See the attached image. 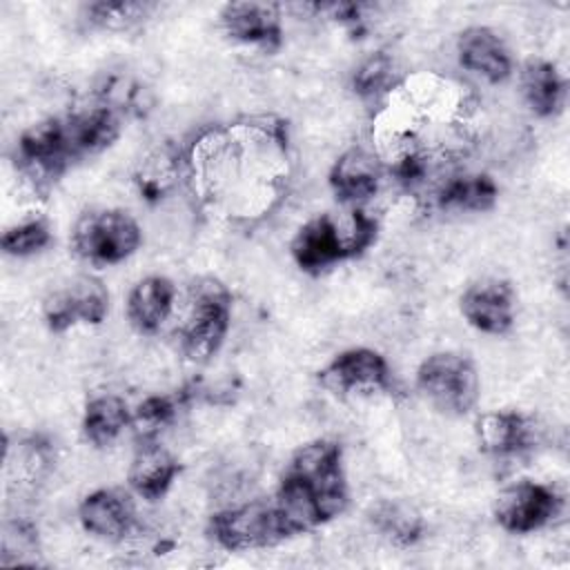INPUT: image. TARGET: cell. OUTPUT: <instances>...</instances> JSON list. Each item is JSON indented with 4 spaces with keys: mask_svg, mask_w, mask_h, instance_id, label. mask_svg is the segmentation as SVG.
<instances>
[{
    "mask_svg": "<svg viewBox=\"0 0 570 570\" xmlns=\"http://www.w3.org/2000/svg\"><path fill=\"white\" fill-rule=\"evenodd\" d=\"M232 316V294L229 289L207 276L191 285L189 305L185 318L178 327V343L189 361L205 363L223 345Z\"/></svg>",
    "mask_w": 570,
    "mask_h": 570,
    "instance_id": "cell-3",
    "label": "cell"
},
{
    "mask_svg": "<svg viewBox=\"0 0 570 570\" xmlns=\"http://www.w3.org/2000/svg\"><path fill=\"white\" fill-rule=\"evenodd\" d=\"M207 532L225 550H258L294 537L274 501H249L216 512Z\"/></svg>",
    "mask_w": 570,
    "mask_h": 570,
    "instance_id": "cell-6",
    "label": "cell"
},
{
    "mask_svg": "<svg viewBox=\"0 0 570 570\" xmlns=\"http://www.w3.org/2000/svg\"><path fill=\"white\" fill-rule=\"evenodd\" d=\"M461 314L483 334H508L514 325V292L510 283L499 278L472 283L461 296Z\"/></svg>",
    "mask_w": 570,
    "mask_h": 570,
    "instance_id": "cell-11",
    "label": "cell"
},
{
    "mask_svg": "<svg viewBox=\"0 0 570 570\" xmlns=\"http://www.w3.org/2000/svg\"><path fill=\"white\" fill-rule=\"evenodd\" d=\"M376 229L379 223L363 209L352 212L350 232H343L330 214H321L296 232L289 247L292 258L303 272L318 274L367 249L376 238Z\"/></svg>",
    "mask_w": 570,
    "mask_h": 570,
    "instance_id": "cell-2",
    "label": "cell"
},
{
    "mask_svg": "<svg viewBox=\"0 0 570 570\" xmlns=\"http://www.w3.org/2000/svg\"><path fill=\"white\" fill-rule=\"evenodd\" d=\"M421 396L441 414L463 416L479 401V374L474 363L456 352H436L416 370Z\"/></svg>",
    "mask_w": 570,
    "mask_h": 570,
    "instance_id": "cell-4",
    "label": "cell"
},
{
    "mask_svg": "<svg viewBox=\"0 0 570 570\" xmlns=\"http://www.w3.org/2000/svg\"><path fill=\"white\" fill-rule=\"evenodd\" d=\"M521 91L532 109V114L548 118L561 111L563 107V96H566V85L557 67L548 60L532 58L523 65L521 71Z\"/></svg>",
    "mask_w": 570,
    "mask_h": 570,
    "instance_id": "cell-20",
    "label": "cell"
},
{
    "mask_svg": "<svg viewBox=\"0 0 570 570\" xmlns=\"http://www.w3.org/2000/svg\"><path fill=\"white\" fill-rule=\"evenodd\" d=\"M374 525L396 546H412L421 539V514L401 501H381L372 512Z\"/></svg>",
    "mask_w": 570,
    "mask_h": 570,
    "instance_id": "cell-23",
    "label": "cell"
},
{
    "mask_svg": "<svg viewBox=\"0 0 570 570\" xmlns=\"http://www.w3.org/2000/svg\"><path fill=\"white\" fill-rule=\"evenodd\" d=\"M71 160H76V154L69 142L65 118L40 120L18 140L20 169L36 185H49L56 180Z\"/></svg>",
    "mask_w": 570,
    "mask_h": 570,
    "instance_id": "cell-7",
    "label": "cell"
},
{
    "mask_svg": "<svg viewBox=\"0 0 570 570\" xmlns=\"http://www.w3.org/2000/svg\"><path fill=\"white\" fill-rule=\"evenodd\" d=\"M51 243V232L45 220H27L2 234V249L9 256H29Z\"/></svg>",
    "mask_w": 570,
    "mask_h": 570,
    "instance_id": "cell-26",
    "label": "cell"
},
{
    "mask_svg": "<svg viewBox=\"0 0 570 570\" xmlns=\"http://www.w3.org/2000/svg\"><path fill=\"white\" fill-rule=\"evenodd\" d=\"M274 503L292 534L338 517L347 505L341 445L318 439L298 448L285 468Z\"/></svg>",
    "mask_w": 570,
    "mask_h": 570,
    "instance_id": "cell-1",
    "label": "cell"
},
{
    "mask_svg": "<svg viewBox=\"0 0 570 570\" xmlns=\"http://www.w3.org/2000/svg\"><path fill=\"white\" fill-rule=\"evenodd\" d=\"M176 401L169 396H149L145 399L138 410L131 414V423L136 425L142 441L156 439V434L169 425L176 416Z\"/></svg>",
    "mask_w": 570,
    "mask_h": 570,
    "instance_id": "cell-27",
    "label": "cell"
},
{
    "mask_svg": "<svg viewBox=\"0 0 570 570\" xmlns=\"http://www.w3.org/2000/svg\"><path fill=\"white\" fill-rule=\"evenodd\" d=\"M109 312V292L102 281L82 274L67 281L45 298V321L51 332H65L76 323L98 325Z\"/></svg>",
    "mask_w": 570,
    "mask_h": 570,
    "instance_id": "cell-8",
    "label": "cell"
},
{
    "mask_svg": "<svg viewBox=\"0 0 570 570\" xmlns=\"http://www.w3.org/2000/svg\"><path fill=\"white\" fill-rule=\"evenodd\" d=\"M476 436L485 452L514 456L534 448L537 425L521 412H485L476 421Z\"/></svg>",
    "mask_w": 570,
    "mask_h": 570,
    "instance_id": "cell-15",
    "label": "cell"
},
{
    "mask_svg": "<svg viewBox=\"0 0 570 570\" xmlns=\"http://www.w3.org/2000/svg\"><path fill=\"white\" fill-rule=\"evenodd\" d=\"M394 80V65L390 56L385 53H374L370 56L354 73V91L358 96L372 98L385 91Z\"/></svg>",
    "mask_w": 570,
    "mask_h": 570,
    "instance_id": "cell-28",
    "label": "cell"
},
{
    "mask_svg": "<svg viewBox=\"0 0 570 570\" xmlns=\"http://www.w3.org/2000/svg\"><path fill=\"white\" fill-rule=\"evenodd\" d=\"M318 379L334 394H372L392 387L385 358L370 347H352L336 354L318 372Z\"/></svg>",
    "mask_w": 570,
    "mask_h": 570,
    "instance_id": "cell-10",
    "label": "cell"
},
{
    "mask_svg": "<svg viewBox=\"0 0 570 570\" xmlns=\"http://www.w3.org/2000/svg\"><path fill=\"white\" fill-rule=\"evenodd\" d=\"M140 240V225L125 209L85 212L71 232L73 252L96 265H111L129 258Z\"/></svg>",
    "mask_w": 570,
    "mask_h": 570,
    "instance_id": "cell-5",
    "label": "cell"
},
{
    "mask_svg": "<svg viewBox=\"0 0 570 570\" xmlns=\"http://www.w3.org/2000/svg\"><path fill=\"white\" fill-rule=\"evenodd\" d=\"M459 62L483 76L488 82H503L512 71L510 53L503 40L488 27H468L459 36Z\"/></svg>",
    "mask_w": 570,
    "mask_h": 570,
    "instance_id": "cell-17",
    "label": "cell"
},
{
    "mask_svg": "<svg viewBox=\"0 0 570 570\" xmlns=\"http://www.w3.org/2000/svg\"><path fill=\"white\" fill-rule=\"evenodd\" d=\"M174 296V283L165 276H147L138 281L127 296L129 323L142 334L158 332L171 314Z\"/></svg>",
    "mask_w": 570,
    "mask_h": 570,
    "instance_id": "cell-18",
    "label": "cell"
},
{
    "mask_svg": "<svg viewBox=\"0 0 570 570\" xmlns=\"http://www.w3.org/2000/svg\"><path fill=\"white\" fill-rule=\"evenodd\" d=\"M131 423V414L127 403L116 394H100L94 396L82 416V430L87 441H91L96 448L111 445L125 428Z\"/></svg>",
    "mask_w": 570,
    "mask_h": 570,
    "instance_id": "cell-21",
    "label": "cell"
},
{
    "mask_svg": "<svg viewBox=\"0 0 570 570\" xmlns=\"http://www.w3.org/2000/svg\"><path fill=\"white\" fill-rule=\"evenodd\" d=\"M178 472L180 463L167 448H163L154 439L140 441L129 465V485L138 497L147 501H158L167 494Z\"/></svg>",
    "mask_w": 570,
    "mask_h": 570,
    "instance_id": "cell-16",
    "label": "cell"
},
{
    "mask_svg": "<svg viewBox=\"0 0 570 570\" xmlns=\"http://www.w3.org/2000/svg\"><path fill=\"white\" fill-rule=\"evenodd\" d=\"M76 158L107 149L120 134V116L102 105L65 118Z\"/></svg>",
    "mask_w": 570,
    "mask_h": 570,
    "instance_id": "cell-19",
    "label": "cell"
},
{
    "mask_svg": "<svg viewBox=\"0 0 570 570\" xmlns=\"http://www.w3.org/2000/svg\"><path fill=\"white\" fill-rule=\"evenodd\" d=\"M227 36L238 42L274 51L283 42L281 7L272 2H229L220 11Z\"/></svg>",
    "mask_w": 570,
    "mask_h": 570,
    "instance_id": "cell-12",
    "label": "cell"
},
{
    "mask_svg": "<svg viewBox=\"0 0 570 570\" xmlns=\"http://www.w3.org/2000/svg\"><path fill=\"white\" fill-rule=\"evenodd\" d=\"M82 528L100 539H122L136 523V508L127 492L100 488L87 494L78 508Z\"/></svg>",
    "mask_w": 570,
    "mask_h": 570,
    "instance_id": "cell-13",
    "label": "cell"
},
{
    "mask_svg": "<svg viewBox=\"0 0 570 570\" xmlns=\"http://www.w3.org/2000/svg\"><path fill=\"white\" fill-rule=\"evenodd\" d=\"M98 105L116 111L118 116H142L149 109L147 89L131 76H109L105 78L98 89Z\"/></svg>",
    "mask_w": 570,
    "mask_h": 570,
    "instance_id": "cell-24",
    "label": "cell"
},
{
    "mask_svg": "<svg viewBox=\"0 0 570 570\" xmlns=\"http://www.w3.org/2000/svg\"><path fill=\"white\" fill-rule=\"evenodd\" d=\"M156 4L151 2H91L85 7V16L91 24L100 29H129L145 20Z\"/></svg>",
    "mask_w": 570,
    "mask_h": 570,
    "instance_id": "cell-25",
    "label": "cell"
},
{
    "mask_svg": "<svg viewBox=\"0 0 570 570\" xmlns=\"http://www.w3.org/2000/svg\"><path fill=\"white\" fill-rule=\"evenodd\" d=\"M176 158H167L160 154V158H151L142 171L138 174V189L145 200H160L163 194L169 189L174 176H176Z\"/></svg>",
    "mask_w": 570,
    "mask_h": 570,
    "instance_id": "cell-29",
    "label": "cell"
},
{
    "mask_svg": "<svg viewBox=\"0 0 570 570\" xmlns=\"http://www.w3.org/2000/svg\"><path fill=\"white\" fill-rule=\"evenodd\" d=\"M561 510V497L543 483L519 481L499 492L494 503L497 523L514 534H525L550 523Z\"/></svg>",
    "mask_w": 570,
    "mask_h": 570,
    "instance_id": "cell-9",
    "label": "cell"
},
{
    "mask_svg": "<svg viewBox=\"0 0 570 570\" xmlns=\"http://www.w3.org/2000/svg\"><path fill=\"white\" fill-rule=\"evenodd\" d=\"M381 160L363 149H347L330 171V187L341 203H361L376 194L381 183Z\"/></svg>",
    "mask_w": 570,
    "mask_h": 570,
    "instance_id": "cell-14",
    "label": "cell"
},
{
    "mask_svg": "<svg viewBox=\"0 0 570 570\" xmlns=\"http://www.w3.org/2000/svg\"><path fill=\"white\" fill-rule=\"evenodd\" d=\"M499 196L497 183L488 174H465L445 180L436 194L441 209L459 212H488Z\"/></svg>",
    "mask_w": 570,
    "mask_h": 570,
    "instance_id": "cell-22",
    "label": "cell"
}]
</instances>
